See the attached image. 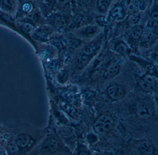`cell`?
I'll return each mask as SVG.
<instances>
[{
    "mask_svg": "<svg viewBox=\"0 0 158 155\" xmlns=\"http://www.w3.org/2000/svg\"><path fill=\"white\" fill-rule=\"evenodd\" d=\"M114 125L113 118L110 114L104 113L95 120L93 127L95 132L99 134H105L111 131Z\"/></svg>",
    "mask_w": 158,
    "mask_h": 155,
    "instance_id": "1",
    "label": "cell"
},
{
    "mask_svg": "<svg viewBox=\"0 0 158 155\" xmlns=\"http://www.w3.org/2000/svg\"><path fill=\"white\" fill-rule=\"evenodd\" d=\"M133 111L140 119L146 120L150 118L154 113V109L151 104L146 102H141L133 106Z\"/></svg>",
    "mask_w": 158,
    "mask_h": 155,
    "instance_id": "2",
    "label": "cell"
},
{
    "mask_svg": "<svg viewBox=\"0 0 158 155\" xmlns=\"http://www.w3.org/2000/svg\"><path fill=\"white\" fill-rule=\"evenodd\" d=\"M138 85L143 91L150 93L153 92L156 89L157 79L151 74H146L139 79Z\"/></svg>",
    "mask_w": 158,
    "mask_h": 155,
    "instance_id": "3",
    "label": "cell"
},
{
    "mask_svg": "<svg viewBox=\"0 0 158 155\" xmlns=\"http://www.w3.org/2000/svg\"><path fill=\"white\" fill-rule=\"evenodd\" d=\"M136 150L139 155H154L157 149L151 140H144L137 144Z\"/></svg>",
    "mask_w": 158,
    "mask_h": 155,
    "instance_id": "4",
    "label": "cell"
},
{
    "mask_svg": "<svg viewBox=\"0 0 158 155\" xmlns=\"http://www.w3.org/2000/svg\"><path fill=\"white\" fill-rule=\"evenodd\" d=\"M107 93L111 99L117 101L121 99L124 95V91L122 87L117 84H113L107 88Z\"/></svg>",
    "mask_w": 158,
    "mask_h": 155,
    "instance_id": "5",
    "label": "cell"
},
{
    "mask_svg": "<svg viewBox=\"0 0 158 155\" xmlns=\"http://www.w3.org/2000/svg\"><path fill=\"white\" fill-rule=\"evenodd\" d=\"M59 143L56 139L51 138L46 141L42 146V150L46 154L54 153L59 148Z\"/></svg>",
    "mask_w": 158,
    "mask_h": 155,
    "instance_id": "6",
    "label": "cell"
},
{
    "mask_svg": "<svg viewBox=\"0 0 158 155\" xmlns=\"http://www.w3.org/2000/svg\"><path fill=\"white\" fill-rule=\"evenodd\" d=\"M157 35L153 31L148 30L143 33L140 38V43L143 46L148 47L157 38Z\"/></svg>",
    "mask_w": 158,
    "mask_h": 155,
    "instance_id": "7",
    "label": "cell"
},
{
    "mask_svg": "<svg viewBox=\"0 0 158 155\" xmlns=\"http://www.w3.org/2000/svg\"><path fill=\"white\" fill-rule=\"evenodd\" d=\"M120 71V66L116 63H111L108 66L104 73V77L107 79L116 76Z\"/></svg>",
    "mask_w": 158,
    "mask_h": 155,
    "instance_id": "8",
    "label": "cell"
},
{
    "mask_svg": "<svg viewBox=\"0 0 158 155\" xmlns=\"http://www.w3.org/2000/svg\"><path fill=\"white\" fill-rule=\"evenodd\" d=\"M125 14L126 11L124 8L119 5L114 6L111 11V16L115 20H122L124 18Z\"/></svg>",
    "mask_w": 158,
    "mask_h": 155,
    "instance_id": "9",
    "label": "cell"
},
{
    "mask_svg": "<svg viewBox=\"0 0 158 155\" xmlns=\"http://www.w3.org/2000/svg\"><path fill=\"white\" fill-rule=\"evenodd\" d=\"M90 60V56L83 53L80 54L77 57L76 61L77 67L78 69L84 68L89 63Z\"/></svg>",
    "mask_w": 158,
    "mask_h": 155,
    "instance_id": "10",
    "label": "cell"
},
{
    "mask_svg": "<svg viewBox=\"0 0 158 155\" xmlns=\"http://www.w3.org/2000/svg\"><path fill=\"white\" fill-rule=\"evenodd\" d=\"M141 18V15L139 12L130 14L127 19V24L129 26L133 27L137 26Z\"/></svg>",
    "mask_w": 158,
    "mask_h": 155,
    "instance_id": "11",
    "label": "cell"
},
{
    "mask_svg": "<svg viewBox=\"0 0 158 155\" xmlns=\"http://www.w3.org/2000/svg\"><path fill=\"white\" fill-rule=\"evenodd\" d=\"M30 142V137L26 134H21L18 136L15 140L18 147L24 148L26 147Z\"/></svg>",
    "mask_w": 158,
    "mask_h": 155,
    "instance_id": "12",
    "label": "cell"
},
{
    "mask_svg": "<svg viewBox=\"0 0 158 155\" xmlns=\"http://www.w3.org/2000/svg\"><path fill=\"white\" fill-rule=\"evenodd\" d=\"M127 9L130 14L138 13L140 10V1H130L127 5Z\"/></svg>",
    "mask_w": 158,
    "mask_h": 155,
    "instance_id": "13",
    "label": "cell"
},
{
    "mask_svg": "<svg viewBox=\"0 0 158 155\" xmlns=\"http://www.w3.org/2000/svg\"><path fill=\"white\" fill-rule=\"evenodd\" d=\"M143 28L141 26L137 25L132 27L130 31L131 37L134 39L138 40L140 39L143 35Z\"/></svg>",
    "mask_w": 158,
    "mask_h": 155,
    "instance_id": "14",
    "label": "cell"
},
{
    "mask_svg": "<svg viewBox=\"0 0 158 155\" xmlns=\"http://www.w3.org/2000/svg\"><path fill=\"white\" fill-rule=\"evenodd\" d=\"M110 3L111 1H106V0L98 1L97 2V7H98V10L100 13H105L109 9Z\"/></svg>",
    "mask_w": 158,
    "mask_h": 155,
    "instance_id": "15",
    "label": "cell"
},
{
    "mask_svg": "<svg viewBox=\"0 0 158 155\" xmlns=\"http://www.w3.org/2000/svg\"><path fill=\"white\" fill-rule=\"evenodd\" d=\"M98 31V27L96 26H88L85 29V35L87 37H90L96 34Z\"/></svg>",
    "mask_w": 158,
    "mask_h": 155,
    "instance_id": "16",
    "label": "cell"
},
{
    "mask_svg": "<svg viewBox=\"0 0 158 155\" xmlns=\"http://www.w3.org/2000/svg\"><path fill=\"white\" fill-rule=\"evenodd\" d=\"M115 51L120 54H125L127 52V47L124 42H120L115 46Z\"/></svg>",
    "mask_w": 158,
    "mask_h": 155,
    "instance_id": "17",
    "label": "cell"
},
{
    "mask_svg": "<svg viewBox=\"0 0 158 155\" xmlns=\"http://www.w3.org/2000/svg\"><path fill=\"white\" fill-rule=\"evenodd\" d=\"M73 21L77 26H81L85 23L86 20L84 16L81 14H77L74 18Z\"/></svg>",
    "mask_w": 158,
    "mask_h": 155,
    "instance_id": "18",
    "label": "cell"
},
{
    "mask_svg": "<svg viewBox=\"0 0 158 155\" xmlns=\"http://www.w3.org/2000/svg\"><path fill=\"white\" fill-rule=\"evenodd\" d=\"M81 42L79 40L77 39H73L69 42V48L72 51H74L78 49L80 46Z\"/></svg>",
    "mask_w": 158,
    "mask_h": 155,
    "instance_id": "19",
    "label": "cell"
},
{
    "mask_svg": "<svg viewBox=\"0 0 158 155\" xmlns=\"http://www.w3.org/2000/svg\"><path fill=\"white\" fill-rule=\"evenodd\" d=\"M96 50V46L94 45H89L84 49L83 54L90 56L94 53Z\"/></svg>",
    "mask_w": 158,
    "mask_h": 155,
    "instance_id": "20",
    "label": "cell"
},
{
    "mask_svg": "<svg viewBox=\"0 0 158 155\" xmlns=\"http://www.w3.org/2000/svg\"><path fill=\"white\" fill-rule=\"evenodd\" d=\"M18 147L15 141H11L9 144V149L11 153L16 152L18 149Z\"/></svg>",
    "mask_w": 158,
    "mask_h": 155,
    "instance_id": "21",
    "label": "cell"
},
{
    "mask_svg": "<svg viewBox=\"0 0 158 155\" xmlns=\"http://www.w3.org/2000/svg\"><path fill=\"white\" fill-rule=\"evenodd\" d=\"M66 20L63 17H59L57 18V24L59 26H64L66 25Z\"/></svg>",
    "mask_w": 158,
    "mask_h": 155,
    "instance_id": "22",
    "label": "cell"
},
{
    "mask_svg": "<svg viewBox=\"0 0 158 155\" xmlns=\"http://www.w3.org/2000/svg\"><path fill=\"white\" fill-rule=\"evenodd\" d=\"M76 155H91V154L89 151L84 150L79 151L76 154Z\"/></svg>",
    "mask_w": 158,
    "mask_h": 155,
    "instance_id": "23",
    "label": "cell"
},
{
    "mask_svg": "<svg viewBox=\"0 0 158 155\" xmlns=\"http://www.w3.org/2000/svg\"><path fill=\"white\" fill-rule=\"evenodd\" d=\"M95 155H115L111 152H101L97 153Z\"/></svg>",
    "mask_w": 158,
    "mask_h": 155,
    "instance_id": "24",
    "label": "cell"
},
{
    "mask_svg": "<svg viewBox=\"0 0 158 155\" xmlns=\"http://www.w3.org/2000/svg\"><path fill=\"white\" fill-rule=\"evenodd\" d=\"M152 16L154 19H158V12L157 11L153 12V14H152Z\"/></svg>",
    "mask_w": 158,
    "mask_h": 155,
    "instance_id": "25",
    "label": "cell"
}]
</instances>
